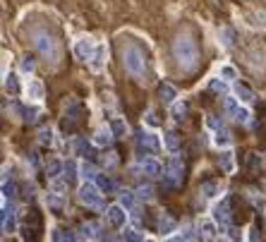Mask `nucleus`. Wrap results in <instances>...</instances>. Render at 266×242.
<instances>
[{
	"mask_svg": "<svg viewBox=\"0 0 266 242\" xmlns=\"http://www.w3.org/2000/svg\"><path fill=\"white\" fill-rule=\"evenodd\" d=\"M221 79H223V82H235V79H237V70H235L233 65H223V67H221Z\"/></svg>",
	"mask_w": 266,
	"mask_h": 242,
	"instance_id": "nucleus-32",
	"label": "nucleus"
},
{
	"mask_svg": "<svg viewBox=\"0 0 266 242\" xmlns=\"http://www.w3.org/2000/svg\"><path fill=\"white\" fill-rule=\"evenodd\" d=\"M55 139L53 134V127H41L39 130V144H43V147H51Z\"/></svg>",
	"mask_w": 266,
	"mask_h": 242,
	"instance_id": "nucleus-30",
	"label": "nucleus"
},
{
	"mask_svg": "<svg viewBox=\"0 0 266 242\" xmlns=\"http://www.w3.org/2000/svg\"><path fill=\"white\" fill-rule=\"evenodd\" d=\"M141 147L144 149H158V137L141 130V132L137 134V149H141Z\"/></svg>",
	"mask_w": 266,
	"mask_h": 242,
	"instance_id": "nucleus-18",
	"label": "nucleus"
},
{
	"mask_svg": "<svg viewBox=\"0 0 266 242\" xmlns=\"http://www.w3.org/2000/svg\"><path fill=\"white\" fill-rule=\"evenodd\" d=\"M144 125L151 127V130H156V127L161 125V120L156 117V113H154V110H147V115H144Z\"/></svg>",
	"mask_w": 266,
	"mask_h": 242,
	"instance_id": "nucleus-34",
	"label": "nucleus"
},
{
	"mask_svg": "<svg viewBox=\"0 0 266 242\" xmlns=\"http://www.w3.org/2000/svg\"><path fill=\"white\" fill-rule=\"evenodd\" d=\"M173 55L180 65L182 70H195L197 60H199V53H197V43L189 34H180L175 43H173Z\"/></svg>",
	"mask_w": 266,
	"mask_h": 242,
	"instance_id": "nucleus-1",
	"label": "nucleus"
},
{
	"mask_svg": "<svg viewBox=\"0 0 266 242\" xmlns=\"http://www.w3.org/2000/svg\"><path fill=\"white\" fill-rule=\"evenodd\" d=\"M211 219L219 223L221 228H226L228 226V221H230V199L228 197H223L219 204H213V209H211Z\"/></svg>",
	"mask_w": 266,
	"mask_h": 242,
	"instance_id": "nucleus-7",
	"label": "nucleus"
},
{
	"mask_svg": "<svg viewBox=\"0 0 266 242\" xmlns=\"http://www.w3.org/2000/svg\"><path fill=\"white\" fill-rule=\"evenodd\" d=\"M72 149H75V154H79V156L89 154V147H86V141L82 139V137H77V139L72 141Z\"/></svg>",
	"mask_w": 266,
	"mask_h": 242,
	"instance_id": "nucleus-36",
	"label": "nucleus"
},
{
	"mask_svg": "<svg viewBox=\"0 0 266 242\" xmlns=\"http://www.w3.org/2000/svg\"><path fill=\"white\" fill-rule=\"evenodd\" d=\"M75 175H79V163H75V161H67V165H65V178H67V182H70Z\"/></svg>",
	"mask_w": 266,
	"mask_h": 242,
	"instance_id": "nucleus-38",
	"label": "nucleus"
},
{
	"mask_svg": "<svg viewBox=\"0 0 266 242\" xmlns=\"http://www.w3.org/2000/svg\"><path fill=\"white\" fill-rule=\"evenodd\" d=\"M185 113H187V103L185 101L173 103V120H175V123H180L182 117H185Z\"/></svg>",
	"mask_w": 266,
	"mask_h": 242,
	"instance_id": "nucleus-31",
	"label": "nucleus"
},
{
	"mask_svg": "<svg viewBox=\"0 0 266 242\" xmlns=\"http://www.w3.org/2000/svg\"><path fill=\"white\" fill-rule=\"evenodd\" d=\"M96 147H108L110 141H113V132H110V127H99L94 132V139H91Z\"/></svg>",
	"mask_w": 266,
	"mask_h": 242,
	"instance_id": "nucleus-20",
	"label": "nucleus"
},
{
	"mask_svg": "<svg viewBox=\"0 0 266 242\" xmlns=\"http://www.w3.org/2000/svg\"><path fill=\"white\" fill-rule=\"evenodd\" d=\"M206 125L211 127V130H216V132H219V130H221V120H219L216 115H209V117H206Z\"/></svg>",
	"mask_w": 266,
	"mask_h": 242,
	"instance_id": "nucleus-44",
	"label": "nucleus"
},
{
	"mask_svg": "<svg viewBox=\"0 0 266 242\" xmlns=\"http://www.w3.org/2000/svg\"><path fill=\"white\" fill-rule=\"evenodd\" d=\"M180 178H182V158L173 154L168 158V165H165V180H168V185H178Z\"/></svg>",
	"mask_w": 266,
	"mask_h": 242,
	"instance_id": "nucleus-8",
	"label": "nucleus"
},
{
	"mask_svg": "<svg viewBox=\"0 0 266 242\" xmlns=\"http://www.w3.org/2000/svg\"><path fill=\"white\" fill-rule=\"evenodd\" d=\"M72 51H75V55H77V60H86V63H89V60H91V55H94V51H96V43L84 36V39H79L77 43H75Z\"/></svg>",
	"mask_w": 266,
	"mask_h": 242,
	"instance_id": "nucleus-10",
	"label": "nucleus"
},
{
	"mask_svg": "<svg viewBox=\"0 0 266 242\" xmlns=\"http://www.w3.org/2000/svg\"><path fill=\"white\" fill-rule=\"evenodd\" d=\"M115 163H117L115 154H108V156H103V165H106V168H113Z\"/></svg>",
	"mask_w": 266,
	"mask_h": 242,
	"instance_id": "nucleus-47",
	"label": "nucleus"
},
{
	"mask_svg": "<svg viewBox=\"0 0 266 242\" xmlns=\"http://www.w3.org/2000/svg\"><path fill=\"white\" fill-rule=\"evenodd\" d=\"M247 242H259V233H257V228H250V233H247Z\"/></svg>",
	"mask_w": 266,
	"mask_h": 242,
	"instance_id": "nucleus-48",
	"label": "nucleus"
},
{
	"mask_svg": "<svg viewBox=\"0 0 266 242\" xmlns=\"http://www.w3.org/2000/svg\"><path fill=\"white\" fill-rule=\"evenodd\" d=\"M221 192V185L216 180H209V182H204L202 185V197L204 199H213V197Z\"/></svg>",
	"mask_w": 266,
	"mask_h": 242,
	"instance_id": "nucleus-27",
	"label": "nucleus"
},
{
	"mask_svg": "<svg viewBox=\"0 0 266 242\" xmlns=\"http://www.w3.org/2000/svg\"><path fill=\"white\" fill-rule=\"evenodd\" d=\"M137 199H144V202H151V199H154V189H151L149 185H141V187L137 189Z\"/></svg>",
	"mask_w": 266,
	"mask_h": 242,
	"instance_id": "nucleus-35",
	"label": "nucleus"
},
{
	"mask_svg": "<svg viewBox=\"0 0 266 242\" xmlns=\"http://www.w3.org/2000/svg\"><path fill=\"white\" fill-rule=\"evenodd\" d=\"M223 108H226V113L233 117V120L243 123V125H247V123L252 120V113L247 110V106L237 103V99H226V101H223Z\"/></svg>",
	"mask_w": 266,
	"mask_h": 242,
	"instance_id": "nucleus-5",
	"label": "nucleus"
},
{
	"mask_svg": "<svg viewBox=\"0 0 266 242\" xmlns=\"http://www.w3.org/2000/svg\"><path fill=\"white\" fill-rule=\"evenodd\" d=\"M32 46L46 58V63H51V65L58 63L60 46H58V39H55L53 34H48V29H41V27L32 29Z\"/></svg>",
	"mask_w": 266,
	"mask_h": 242,
	"instance_id": "nucleus-2",
	"label": "nucleus"
},
{
	"mask_svg": "<svg viewBox=\"0 0 266 242\" xmlns=\"http://www.w3.org/2000/svg\"><path fill=\"white\" fill-rule=\"evenodd\" d=\"M123 242H141V235L132 228H125V233H123Z\"/></svg>",
	"mask_w": 266,
	"mask_h": 242,
	"instance_id": "nucleus-39",
	"label": "nucleus"
},
{
	"mask_svg": "<svg viewBox=\"0 0 266 242\" xmlns=\"http://www.w3.org/2000/svg\"><path fill=\"white\" fill-rule=\"evenodd\" d=\"M24 96H27V101H34V103L43 101V96H46V86H43V82H39V79H29V82L24 84Z\"/></svg>",
	"mask_w": 266,
	"mask_h": 242,
	"instance_id": "nucleus-9",
	"label": "nucleus"
},
{
	"mask_svg": "<svg viewBox=\"0 0 266 242\" xmlns=\"http://www.w3.org/2000/svg\"><path fill=\"white\" fill-rule=\"evenodd\" d=\"M96 185H99V189H101V192H106V195H110V192H115V189H117L115 180L106 178V175H99V180H96Z\"/></svg>",
	"mask_w": 266,
	"mask_h": 242,
	"instance_id": "nucleus-28",
	"label": "nucleus"
},
{
	"mask_svg": "<svg viewBox=\"0 0 266 242\" xmlns=\"http://www.w3.org/2000/svg\"><path fill=\"white\" fill-rule=\"evenodd\" d=\"M168 242H189L185 235H173V237H168Z\"/></svg>",
	"mask_w": 266,
	"mask_h": 242,
	"instance_id": "nucleus-49",
	"label": "nucleus"
},
{
	"mask_svg": "<svg viewBox=\"0 0 266 242\" xmlns=\"http://www.w3.org/2000/svg\"><path fill=\"white\" fill-rule=\"evenodd\" d=\"M39 115H41V108H29L27 113H24V120H27V123H36Z\"/></svg>",
	"mask_w": 266,
	"mask_h": 242,
	"instance_id": "nucleus-43",
	"label": "nucleus"
},
{
	"mask_svg": "<svg viewBox=\"0 0 266 242\" xmlns=\"http://www.w3.org/2000/svg\"><path fill=\"white\" fill-rule=\"evenodd\" d=\"M106 221H108L110 228H125L127 223V211L120 206V204H110L106 209Z\"/></svg>",
	"mask_w": 266,
	"mask_h": 242,
	"instance_id": "nucleus-6",
	"label": "nucleus"
},
{
	"mask_svg": "<svg viewBox=\"0 0 266 242\" xmlns=\"http://www.w3.org/2000/svg\"><path fill=\"white\" fill-rule=\"evenodd\" d=\"M79 178L84 180V182H94V180H99V173H96V168L91 163L82 161L79 163Z\"/></svg>",
	"mask_w": 266,
	"mask_h": 242,
	"instance_id": "nucleus-22",
	"label": "nucleus"
},
{
	"mask_svg": "<svg viewBox=\"0 0 266 242\" xmlns=\"http://www.w3.org/2000/svg\"><path fill=\"white\" fill-rule=\"evenodd\" d=\"M213 242H230V240H228V237H216Z\"/></svg>",
	"mask_w": 266,
	"mask_h": 242,
	"instance_id": "nucleus-51",
	"label": "nucleus"
},
{
	"mask_svg": "<svg viewBox=\"0 0 266 242\" xmlns=\"http://www.w3.org/2000/svg\"><path fill=\"white\" fill-rule=\"evenodd\" d=\"M0 223H3V233H15V228H17V211H15V206H10V204L3 206Z\"/></svg>",
	"mask_w": 266,
	"mask_h": 242,
	"instance_id": "nucleus-12",
	"label": "nucleus"
},
{
	"mask_svg": "<svg viewBox=\"0 0 266 242\" xmlns=\"http://www.w3.org/2000/svg\"><path fill=\"white\" fill-rule=\"evenodd\" d=\"M5 91H10V94H15L17 91V79H15V75H5Z\"/></svg>",
	"mask_w": 266,
	"mask_h": 242,
	"instance_id": "nucleus-41",
	"label": "nucleus"
},
{
	"mask_svg": "<svg viewBox=\"0 0 266 242\" xmlns=\"http://www.w3.org/2000/svg\"><path fill=\"white\" fill-rule=\"evenodd\" d=\"M209 89H211V91H216V94H223V91H226V82H223V79H211Z\"/></svg>",
	"mask_w": 266,
	"mask_h": 242,
	"instance_id": "nucleus-42",
	"label": "nucleus"
},
{
	"mask_svg": "<svg viewBox=\"0 0 266 242\" xmlns=\"http://www.w3.org/2000/svg\"><path fill=\"white\" fill-rule=\"evenodd\" d=\"M48 204H51V206H53L55 211H58V213H60V211H63V195H48Z\"/></svg>",
	"mask_w": 266,
	"mask_h": 242,
	"instance_id": "nucleus-40",
	"label": "nucleus"
},
{
	"mask_svg": "<svg viewBox=\"0 0 266 242\" xmlns=\"http://www.w3.org/2000/svg\"><path fill=\"white\" fill-rule=\"evenodd\" d=\"M235 96H237V101L243 103V106L254 101V91H252V86L245 84V82H237V84H235Z\"/></svg>",
	"mask_w": 266,
	"mask_h": 242,
	"instance_id": "nucleus-16",
	"label": "nucleus"
},
{
	"mask_svg": "<svg viewBox=\"0 0 266 242\" xmlns=\"http://www.w3.org/2000/svg\"><path fill=\"white\" fill-rule=\"evenodd\" d=\"M141 171L147 173L149 178H158V175L163 173V165H161V161H156V158H144V161H141Z\"/></svg>",
	"mask_w": 266,
	"mask_h": 242,
	"instance_id": "nucleus-17",
	"label": "nucleus"
},
{
	"mask_svg": "<svg viewBox=\"0 0 266 242\" xmlns=\"http://www.w3.org/2000/svg\"><path fill=\"white\" fill-rule=\"evenodd\" d=\"M123 65H125V70L130 72L137 82H144V79H147V60H144V53H141L139 46L127 43V46L123 48Z\"/></svg>",
	"mask_w": 266,
	"mask_h": 242,
	"instance_id": "nucleus-3",
	"label": "nucleus"
},
{
	"mask_svg": "<svg viewBox=\"0 0 266 242\" xmlns=\"http://www.w3.org/2000/svg\"><path fill=\"white\" fill-rule=\"evenodd\" d=\"M163 147L165 151H171V154H175L178 149H180V137H178V132H173V130H168V132H163Z\"/></svg>",
	"mask_w": 266,
	"mask_h": 242,
	"instance_id": "nucleus-19",
	"label": "nucleus"
},
{
	"mask_svg": "<svg viewBox=\"0 0 266 242\" xmlns=\"http://www.w3.org/2000/svg\"><path fill=\"white\" fill-rule=\"evenodd\" d=\"M63 189H65V182L60 178L53 180V195H63Z\"/></svg>",
	"mask_w": 266,
	"mask_h": 242,
	"instance_id": "nucleus-45",
	"label": "nucleus"
},
{
	"mask_svg": "<svg viewBox=\"0 0 266 242\" xmlns=\"http://www.w3.org/2000/svg\"><path fill=\"white\" fill-rule=\"evenodd\" d=\"M216 226H219V223H216V221H202V223H199V235H202V237H213V235H216Z\"/></svg>",
	"mask_w": 266,
	"mask_h": 242,
	"instance_id": "nucleus-29",
	"label": "nucleus"
},
{
	"mask_svg": "<svg viewBox=\"0 0 266 242\" xmlns=\"http://www.w3.org/2000/svg\"><path fill=\"white\" fill-rule=\"evenodd\" d=\"M219 36H221V43H223V46H226V48H230V46H233V43H235V41H233V36H235V34L230 32V29H221V32H219Z\"/></svg>",
	"mask_w": 266,
	"mask_h": 242,
	"instance_id": "nucleus-37",
	"label": "nucleus"
},
{
	"mask_svg": "<svg viewBox=\"0 0 266 242\" xmlns=\"http://www.w3.org/2000/svg\"><path fill=\"white\" fill-rule=\"evenodd\" d=\"M79 202L89 206V209H103V192L99 189L96 182H82V187L77 192Z\"/></svg>",
	"mask_w": 266,
	"mask_h": 242,
	"instance_id": "nucleus-4",
	"label": "nucleus"
},
{
	"mask_svg": "<svg viewBox=\"0 0 266 242\" xmlns=\"http://www.w3.org/2000/svg\"><path fill=\"white\" fill-rule=\"evenodd\" d=\"M213 144L223 151V149H230L233 147V137H230V132L228 130H219V132L213 134Z\"/></svg>",
	"mask_w": 266,
	"mask_h": 242,
	"instance_id": "nucleus-24",
	"label": "nucleus"
},
{
	"mask_svg": "<svg viewBox=\"0 0 266 242\" xmlns=\"http://www.w3.org/2000/svg\"><path fill=\"white\" fill-rule=\"evenodd\" d=\"M34 67H36V63H34L32 55H24L22 63H19V70H22V75H32Z\"/></svg>",
	"mask_w": 266,
	"mask_h": 242,
	"instance_id": "nucleus-33",
	"label": "nucleus"
},
{
	"mask_svg": "<svg viewBox=\"0 0 266 242\" xmlns=\"http://www.w3.org/2000/svg\"><path fill=\"white\" fill-rule=\"evenodd\" d=\"M110 132H113V137H125V134H130V125L125 123V117H113L110 120Z\"/></svg>",
	"mask_w": 266,
	"mask_h": 242,
	"instance_id": "nucleus-21",
	"label": "nucleus"
},
{
	"mask_svg": "<svg viewBox=\"0 0 266 242\" xmlns=\"http://www.w3.org/2000/svg\"><path fill=\"white\" fill-rule=\"evenodd\" d=\"M219 165H221V171L228 173V175H233L235 173V154L230 151V149H223L219 154Z\"/></svg>",
	"mask_w": 266,
	"mask_h": 242,
	"instance_id": "nucleus-14",
	"label": "nucleus"
},
{
	"mask_svg": "<svg viewBox=\"0 0 266 242\" xmlns=\"http://www.w3.org/2000/svg\"><path fill=\"white\" fill-rule=\"evenodd\" d=\"M99 235V223H82V226L77 228V240H82V242H91Z\"/></svg>",
	"mask_w": 266,
	"mask_h": 242,
	"instance_id": "nucleus-13",
	"label": "nucleus"
},
{
	"mask_svg": "<svg viewBox=\"0 0 266 242\" xmlns=\"http://www.w3.org/2000/svg\"><path fill=\"white\" fill-rule=\"evenodd\" d=\"M175 228L178 226H175V221H173L168 213H161V216H158V230H161L163 235H173Z\"/></svg>",
	"mask_w": 266,
	"mask_h": 242,
	"instance_id": "nucleus-25",
	"label": "nucleus"
},
{
	"mask_svg": "<svg viewBox=\"0 0 266 242\" xmlns=\"http://www.w3.org/2000/svg\"><path fill=\"white\" fill-rule=\"evenodd\" d=\"M106 60H108V48H106V43H96V51L91 55V60H89L91 72H101L106 67Z\"/></svg>",
	"mask_w": 266,
	"mask_h": 242,
	"instance_id": "nucleus-11",
	"label": "nucleus"
},
{
	"mask_svg": "<svg viewBox=\"0 0 266 242\" xmlns=\"http://www.w3.org/2000/svg\"><path fill=\"white\" fill-rule=\"evenodd\" d=\"M120 206H123L125 211H134V206H137V195L130 192V189L120 192Z\"/></svg>",
	"mask_w": 266,
	"mask_h": 242,
	"instance_id": "nucleus-26",
	"label": "nucleus"
},
{
	"mask_svg": "<svg viewBox=\"0 0 266 242\" xmlns=\"http://www.w3.org/2000/svg\"><path fill=\"white\" fill-rule=\"evenodd\" d=\"M63 242H75V235L67 233V230H63Z\"/></svg>",
	"mask_w": 266,
	"mask_h": 242,
	"instance_id": "nucleus-50",
	"label": "nucleus"
},
{
	"mask_svg": "<svg viewBox=\"0 0 266 242\" xmlns=\"http://www.w3.org/2000/svg\"><path fill=\"white\" fill-rule=\"evenodd\" d=\"M144 242H156V240H144Z\"/></svg>",
	"mask_w": 266,
	"mask_h": 242,
	"instance_id": "nucleus-52",
	"label": "nucleus"
},
{
	"mask_svg": "<svg viewBox=\"0 0 266 242\" xmlns=\"http://www.w3.org/2000/svg\"><path fill=\"white\" fill-rule=\"evenodd\" d=\"M63 171H65V163L60 161V158H53V161H48V165H46V175H48V180H58Z\"/></svg>",
	"mask_w": 266,
	"mask_h": 242,
	"instance_id": "nucleus-23",
	"label": "nucleus"
},
{
	"mask_svg": "<svg viewBox=\"0 0 266 242\" xmlns=\"http://www.w3.org/2000/svg\"><path fill=\"white\" fill-rule=\"evenodd\" d=\"M51 242H63V230L60 228H53L51 230Z\"/></svg>",
	"mask_w": 266,
	"mask_h": 242,
	"instance_id": "nucleus-46",
	"label": "nucleus"
},
{
	"mask_svg": "<svg viewBox=\"0 0 266 242\" xmlns=\"http://www.w3.org/2000/svg\"><path fill=\"white\" fill-rule=\"evenodd\" d=\"M158 99L163 101V106H173V103H178V89L173 84H161L158 86Z\"/></svg>",
	"mask_w": 266,
	"mask_h": 242,
	"instance_id": "nucleus-15",
	"label": "nucleus"
}]
</instances>
